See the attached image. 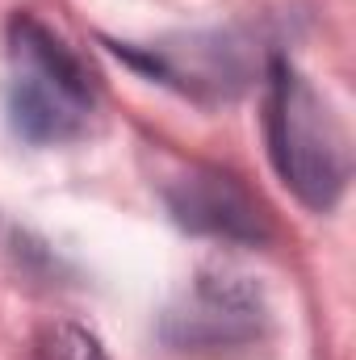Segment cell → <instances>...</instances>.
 Returning <instances> with one entry per match:
<instances>
[{
	"instance_id": "4",
	"label": "cell",
	"mask_w": 356,
	"mask_h": 360,
	"mask_svg": "<svg viewBox=\"0 0 356 360\" xmlns=\"http://www.w3.org/2000/svg\"><path fill=\"white\" fill-rule=\"evenodd\" d=\"M260 331V297L235 281H201L197 293L189 297V310L172 314L168 335L180 344H243Z\"/></svg>"
},
{
	"instance_id": "5",
	"label": "cell",
	"mask_w": 356,
	"mask_h": 360,
	"mask_svg": "<svg viewBox=\"0 0 356 360\" xmlns=\"http://www.w3.org/2000/svg\"><path fill=\"white\" fill-rule=\"evenodd\" d=\"M38 360H105L101 344L76 323H51L38 335Z\"/></svg>"
},
{
	"instance_id": "3",
	"label": "cell",
	"mask_w": 356,
	"mask_h": 360,
	"mask_svg": "<svg viewBox=\"0 0 356 360\" xmlns=\"http://www.w3.org/2000/svg\"><path fill=\"white\" fill-rule=\"evenodd\" d=\"M168 210L193 235H210L227 243H265L268 239L260 201L218 168H189L168 188Z\"/></svg>"
},
{
	"instance_id": "1",
	"label": "cell",
	"mask_w": 356,
	"mask_h": 360,
	"mask_svg": "<svg viewBox=\"0 0 356 360\" xmlns=\"http://www.w3.org/2000/svg\"><path fill=\"white\" fill-rule=\"evenodd\" d=\"M268 151L285 180V188L327 214L348 188V139L327 101L310 89V80L289 68L285 59H272L268 80Z\"/></svg>"
},
{
	"instance_id": "2",
	"label": "cell",
	"mask_w": 356,
	"mask_h": 360,
	"mask_svg": "<svg viewBox=\"0 0 356 360\" xmlns=\"http://www.w3.org/2000/svg\"><path fill=\"white\" fill-rule=\"evenodd\" d=\"M92 113L84 63L34 17L8 25V122L25 143H68Z\"/></svg>"
}]
</instances>
